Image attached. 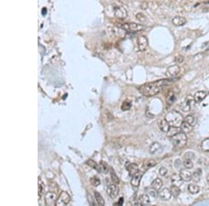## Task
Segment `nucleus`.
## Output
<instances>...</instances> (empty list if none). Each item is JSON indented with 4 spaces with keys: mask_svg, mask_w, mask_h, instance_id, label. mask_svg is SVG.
<instances>
[{
    "mask_svg": "<svg viewBox=\"0 0 209 206\" xmlns=\"http://www.w3.org/2000/svg\"><path fill=\"white\" fill-rule=\"evenodd\" d=\"M166 99H167V102L168 104L171 105L176 101V97L175 93L173 91H170L169 93L167 94L166 97Z\"/></svg>",
    "mask_w": 209,
    "mask_h": 206,
    "instance_id": "25",
    "label": "nucleus"
},
{
    "mask_svg": "<svg viewBox=\"0 0 209 206\" xmlns=\"http://www.w3.org/2000/svg\"><path fill=\"white\" fill-rule=\"evenodd\" d=\"M202 174V171L200 169H198L196 170L195 171H194V173L192 174V180L195 183H198L199 181H200L201 176Z\"/></svg>",
    "mask_w": 209,
    "mask_h": 206,
    "instance_id": "27",
    "label": "nucleus"
},
{
    "mask_svg": "<svg viewBox=\"0 0 209 206\" xmlns=\"http://www.w3.org/2000/svg\"><path fill=\"white\" fill-rule=\"evenodd\" d=\"M183 164V166L185 167L187 169L193 167V163H192V160H190V159H185Z\"/></svg>",
    "mask_w": 209,
    "mask_h": 206,
    "instance_id": "34",
    "label": "nucleus"
},
{
    "mask_svg": "<svg viewBox=\"0 0 209 206\" xmlns=\"http://www.w3.org/2000/svg\"><path fill=\"white\" fill-rule=\"evenodd\" d=\"M119 189L118 188L117 186L116 185V184H112L108 186V189H107V194L109 197L111 198V199H115L119 194Z\"/></svg>",
    "mask_w": 209,
    "mask_h": 206,
    "instance_id": "11",
    "label": "nucleus"
},
{
    "mask_svg": "<svg viewBox=\"0 0 209 206\" xmlns=\"http://www.w3.org/2000/svg\"><path fill=\"white\" fill-rule=\"evenodd\" d=\"M192 126H192V125L190 124L189 123H187V121L184 120L181 125V129L182 132L185 133H189L192 131V129H193Z\"/></svg>",
    "mask_w": 209,
    "mask_h": 206,
    "instance_id": "19",
    "label": "nucleus"
},
{
    "mask_svg": "<svg viewBox=\"0 0 209 206\" xmlns=\"http://www.w3.org/2000/svg\"><path fill=\"white\" fill-rule=\"evenodd\" d=\"M187 189H188L189 192L192 194H197L200 190V188L197 184H190L187 187Z\"/></svg>",
    "mask_w": 209,
    "mask_h": 206,
    "instance_id": "28",
    "label": "nucleus"
},
{
    "mask_svg": "<svg viewBox=\"0 0 209 206\" xmlns=\"http://www.w3.org/2000/svg\"><path fill=\"white\" fill-rule=\"evenodd\" d=\"M136 18H137V20L140 22H145L146 19H147V17L142 13H139L136 15Z\"/></svg>",
    "mask_w": 209,
    "mask_h": 206,
    "instance_id": "38",
    "label": "nucleus"
},
{
    "mask_svg": "<svg viewBox=\"0 0 209 206\" xmlns=\"http://www.w3.org/2000/svg\"><path fill=\"white\" fill-rule=\"evenodd\" d=\"M123 203H124V199L123 198H121L119 200V201H118V203H115V205H123Z\"/></svg>",
    "mask_w": 209,
    "mask_h": 206,
    "instance_id": "47",
    "label": "nucleus"
},
{
    "mask_svg": "<svg viewBox=\"0 0 209 206\" xmlns=\"http://www.w3.org/2000/svg\"><path fill=\"white\" fill-rule=\"evenodd\" d=\"M168 171L166 168L164 167H162L160 168L159 169V173L160 174V176H165L167 173Z\"/></svg>",
    "mask_w": 209,
    "mask_h": 206,
    "instance_id": "40",
    "label": "nucleus"
},
{
    "mask_svg": "<svg viewBox=\"0 0 209 206\" xmlns=\"http://www.w3.org/2000/svg\"><path fill=\"white\" fill-rule=\"evenodd\" d=\"M57 197L56 194L54 192H48L45 194V204L48 206H52L56 205Z\"/></svg>",
    "mask_w": 209,
    "mask_h": 206,
    "instance_id": "7",
    "label": "nucleus"
},
{
    "mask_svg": "<svg viewBox=\"0 0 209 206\" xmlns=\"http://www.w3.org/2000/svg\"><path fill=\"white\" fill-rule=\"evenodd\" d=\"M94 197L97 203H98V205H105V201L103 199V198L102 197V196L100 195L98 192H94Z\"/></svg>",
    "mask_w": 209,
    "mask_h": 206,
    "instance_id": "30",
    "label": "nucleus"
},
{
    "mask_svg": "<svg viewBox=\"0 0 209 206\" xmlns=\"http://www.w3.org/2000/svg\"><path fill=\"white\" fill-rule=\"evenodd\" d=\"M183 180L182 178H181L180 175H177V174H174L171 176V182H172L173 184L174 185L176 186H181L183 183Z\"/></svg>",
    "mask_w": 209,
    "mask_h": 206,
    "instance_id": "24",
    "label": "nucleus"
},
{
    "mask_svg": "<svg viewBox=\"0 0 209 206\" xmlns=\"http://www.w3.org/2000/svg\"><path fill=\"white\" fill-rule=\"evenodd\" d=\"M144 172L142 171H138L135 175L132 176V180H131V185L134 187H138L140 183L141 180H142V176H143Z\"/></svg>",
    "mask_w": 209,
    "mask_h": 206,
    "instance_id": "15",
    "label": "nucleus"
},
{
    "mask_svg": "<svg viewBox=\"0 0 209 206\" xmlns=\"http://www.w3.org/2000/svg\"><path fill=\"white\" fill-rule=\"evenodd\" d=\"M163 151V147L158 142H153L149 147V152L152 155H159Z\"/></svg>",
    "mask_w": 209,
    "mask_h": 206,
    "instance_id": "10",
    "label": "nucleus"
},
{
    "mask_svg": "<svg viewBox=\"0 0 209 206\" xmlns=\"http://www.w3.org/2000/svg\"><path fill=\"white\" fill-rule=\"evenodd\" d=\"M171 22L174 25L176 26V27H181L183 26L186 24L187 20L185 17H182V16H176L171 20Z\"/></svg>",
    "mask_w": 209,
    "mask_h": 206,
    "instance_id": "16",
    "label": "nucleus"
},
{
    "mask_svg": "<svg viewBox=\"0 0 209 206\" xmlns=\"http://www.w3.org/2000/svg\"><path fill=\"white\" fill-rule=\"evenodd\" d=\"M158 196L163 201H168L169 200L170 198L172 195L171 193L170 192V189L168 188H164L162 190H160L159 193H158Z\"/></svg>",
    "mask_w": 209,
    "mask_h": 206,
    "instance_id": "13",
    "label": "nucleus"
},
{
    "mask_svg": "<svg viewBox=\"0 0 209 206\" xmlns=\"http://www.w3.org/2000/svg\"><path fill=\"white\" fill-rule=\"evenodd\" d=\"M121 4H124V5H126L128 4V0H118Z\"/></svg>",
    "mask_w": 209,
    "mask_h": 206,
    "instance_id": "46",
    "label": "nucleus"
},
{
    "mask_svg": "<svg viewBox=\"0 0 209 206\" xmlns=\"http://www.w3.org/2000/svg\"><path fill=\"white\" fill-rule=\"evenodd\" d=\"M38 197H41V195L43 193V185L41 183H38Z\"/></svg>",
    "mask_w": 209,
    "mask_h": 206,
    "instance_id": "43",
    "label": "nucleus"
},
{
    "mask_svg": "<svg viewBox=\"0 0 209 206\" xmlns=\"http://www.w3.org/2000/svg\"><path fill=\"white\" fill-rule=\"evenodd\" d=\"M86 164H87V165H89V167H91L95 169V170L98 171V168H99V165H98V164L95 163V162L93 161V160H87Z\"/></svg>",
    "mask_w": 209,
    "mask_h": 206,
    "instance_id": "35",
    "label": "nucleus"
},
{
    "mask_svg": "<svg viewBox=\"0 0 209 206\" xmlns=\"http://www.w3.org/2000/svg\"><path fill=\"white\" fill-rule=\"evenodd\" d=\"M163 181H162L161 179L160 178H156L154 181H153V183L151 185V187L153 189H154L155 191H159L160 189H161L162 186H163Z\"/></svg>",
    "mask_w": 209,
    "mask_h": 206,
    "instance_id": "21",
    "label": "nucleus"
},
{
    "mask_svg": "<svg viewBox=\"0 0 209 206\" xmlns=\"http://www.w3.org/2000/svg\"><path fill=\"white\" fill-rule=\"evenodd\" d=\"M181 127H177V126H170L169 131H168V132L167 133V135L169 136V137H172V136H174V135L179 133L181 132Z\"/></svg>",
    "mask_w": 209,
    "mask_h": 206,
    "instance_id": "23",
    "label": "nucleus"
},
{
    "mask_svg": "<svg viewBox=\"0 0 209 206\" xmlns=\"http://www.w3.org/2000/svg\"><path fill=\"white\" fill-rule=\"evenodd\" d=\"M126 169H127V171H128L130 176H132V177L139 171L138 165L135 163L129 164V165L126 167Z\"/></svg>",
    "mask_w": 209,
    "mask_h": 206,
    "instance_id": "17",
    "label": "nucleus"
},
{
    "mask_svg": "<svg viewBox=\"0 0 209 206\" xmlns=\"http://www.w3.org/2000/svg\"><path fill=\"white\" fill-rule=\"evenodd\" d=\"M192 173H191L190 171L186 168L181 169L179 173L181 178H182L183 181H185V182H188L190 180H192Z\"/></svg>",
    "mask_w": 209,
    "mask_h": 206,
    "instance_id": "12",
    "label": "nucleus"
},
{
    "mask_svg": "<svg viewBox=\"0 0 209 206\" xmlns=\"http://www.w3.org/2000/svg\"><path fill=\"white\" fill-rule=\"evenodd\" d=\"M70 201H71V197L67 192H62L60 194L59 198L57 199L56 201V205L58 206H63L66 205L69 203Z\"/></svg>",
    "mask_w": 209,
    "mask_h": 206,
    "instance_id": "6",
    "label": "nucleus"
},
{
    "mask_svg": "<svg viewBox=\"0 0 209 206\" xmlns=\"http://www.w3.org/2000/svg\"><path fill=\"white\" fill-rule=\"evenodd\" d=\"M184 61V57L181 55L177 56L175 58V62L176 63H182Z\"/></svg>",
    "mask_w": 209,
    "mask_h": 206,
    "instance_id": "42",
    "label": "nucleus"
},
{
    "mask_svg": "<svg viewBox=\"0 0 209 206\" xmlns=\"http://www.w3.org/2000/svg\"><path fill=\"white\" fill-rule=\"evenodd\" d=\"M88 196H89V197H90V200H89V203H90L91 205H95V203L94 202V201H93V198H92L91 196H89V195H88Z\"/></svg>",
    "mask_w": 209,
    "mask_h": 206,
    "instance_id": "45",
    "label": "nucleus"
},
{
    "mask_svg": "<svg viewBox=\"0 0 209 206\" xmlns=\"http://www.w3.org/2000/svg\"><path fill=\"white\" fill-rule=\"evenodd\" d=\"M111 178H112V182L114 183V184L117 185V184H119V178H118V176H116V173H114V171H112L111 172Z\"/></svg>",
    "mask_w": 209,
    "mask_h": 206,
    "instance_id": "37",
    "label": "nucleus"
},
{
    "mask_svg": "<svg viewBox=\"0 0 209 206\" xmlns=\"http://www.w3.org/2000/svg\"><path fill=\"white\" fill-rule=\"evenodd\" d=\"M202 149L204 151H209V138L205 139L202 142Z\"/></svg>",
    "mask_w": 209,
    "mask_h": 206,
    "instance_id": "33",
    "label": "nucleus"
},
{
    "mask_svg": "<svg viewBox=\"0 0 209 206\" xmlns=\"http://www.w3.org/2000/svg\"><path fill=\"white\" fill-rule=\"evenodd\" d=\"M118 27L124 29L125 31L128 32H138L145 29V26H144L143 24L134 23V22H126V23L118 24Z\"/></svg>",
    "mask_w": 209,
    "mask_h": 206,
    "instance_id": "4",
    "label": "nucleus"
},
{
    "mask_svg": "<svg viewBox=\"0 0 209 206\" xmlns=\"http://www.w3.org/2000/svg\"><path fill=\"white\" fill-rule=\"evenodd\" d=\"M90 182L91 183V185L94 187H98V185H100V179L96 176H93V177L90 178Z\"/></svg>",
    "mask_w": 209,
    "mask_h": 206,
    "instance_id": "36",
    "label": "nucleus"
},
{
    "mask_svg": "<svg viewBox=\"0 0 209 206\" xmlns=\"http://www.w3.org/2000/svg\"><path fill=\"white\" fill-rule=\"evenodd\" d=\"M128 15L126 9L122 6H116L114 7V16L119 19H125Z\"/></svg>",
    "mask_w": 209,
    "mask_h": 206,
    "instance_id": "8",
    "label": "nucleus"
},
{
    "mask_svg": "<svg viewBox=\"0 0 209 206\" xmlns=\"http://www.w3.org/2000/svg\"><path fill=\"white\" fill-rule=\"evenodd\" d=\"M169 81L167 79L156 81L148 83L139 87V91L142 95L146 97H152L157 95L169 84Z\"/></svg>",
    "mask_w": 209,
    "mask_h": 206,
    "instance_id": "1",
    "label": "nucleus"
},
{
    "mask_svg": "<svg viewBox=\"0 0 209 206\" xmlns=\"http://www.w3.org/2000/svg\"><path fill=\"white\" fill-rule=\"evenodd\" d=\"M155 165H156V162L154 160H146L144 163L143 166L145 169H148L153 167Z\"/></svg>",
    "mask_w": 209,
    "mask_h": 206,
    "instance_id": "31",
    "label": "nucleus"
},
{
    "mask_svg": "<svg viewBox=\"0 0 209 206\" xmlns=\"http://www.w3.org/2000/svg\"><path fill=\"white\" fill-rule=\"evenodd\" d=\"M137 45H138V48L139 51H144L147 49V47H148V39L144 35H140L137 38Z\"/></svg>",
    "mask_w": 209,
    "mask_h": 206,
    "instance_id": "9",
    "label": "nucleus"
},
{
    "mask_svg": "<svg viewBox=\"0 0 209 206\" xmlns=\"http://www.w3.org/2000/svg\"><path fill=\"white\" fill-rule=\"evenodd\" d=\"M185 159H190V160H192L194 158V154L192 152H187L185 153Z\"/></svg>",
    "mask_w": 209,
    "mask_h": 206,
    "instance_id": "41",
    "label": "nucleus"
},
{
    "mask_svg": "<svg viewBox=\"0 0 209 206\" xmlns=\"http://www.w3.org/2000/svg\"><path fill=\"white\" fill-rule=\"evenodd\" d=\"M131 106H132V102L129 101V100H126V101L122 103V105H121V110H124V111H126V110H128L130 109Z\"/></svg>",
    "mask_w": 209,
    "mask_h": 206,
    "instance_id": "32",
    "label": "nucleus"
},
{
    "mask_svg": "<svg viewBox=\"0 0 209 206\" xmlns=\"http://www.w3.org/2000/svg\"><path fill=\"white\" fill-rule=\"evenodd\" d=\"M139 203L141 205H150V199L148 194H142L139 199Z\"/></svg>",
    "mask_w": 209,
    "mask_h": 206,
    "instance_id": "22",
    "label": "nucleus"
},
{
    "mask_svg": "<svg viewBox=\"0 0 209 206\" xmlns=\"http://www.w3.org/2000/svg\"><path fill=\"white\" fill-rule=\"evenodd\" d=\"M206 179H207V182H208V185H209V173H208V176H207V178H206Z\"/></svg>",
    "mask_w": 209,
    "mask_h": 206,
    "instance_id": "48",
    "label": "nucleus"
},
{
    "mask_svg": "<svg viewBox=\"0 0 209 206\" xmlns=\"http://www.w3.org/2000/svg\"><path fill=\"white\" fill-rule=\"evenodd\" d=\"M192 101V97L190 99L189 97H187V98L186 99H185V101H183L182 103H181V105H180V108H181V109L183 112H189L191 109Z\"/></svg>",
    "mask_w": 209,
    "mask_h": 206,
    "instance_id": "14",
    "label": "nucleus"
},
{
    "mask_svg": "<svg viewBox=\"0 0 209 206\" xmlns=\"http://www.w3.org/2000/svg\"><path fill=\"white\" fill-rule=\"evenodd\" d=\"M185 121H187V123H189L190 124H191L192 126H194V118L192 115H187V117L185 119Z\"/></svg>",
    "mask_w": 209,
    "mask_h": 206,
    "instance_id": "39",
    "label": "nucleus"
},
{
    "mask_svg": "<svg viewBox=\"0 0 209 206\" xmlns=\"http://www.w3.org/2000/svg\"><path fill=\"white\" fill-rule=\"evenodd\" d=\"M170 192L171 193V195L175 198H177L179 196L180 192H181V190H180L179 186H176L173 185L172 186H171L170 187Z\"/></svg>",
    "mask_w": 209,
    "mask_h": 206,
    "instance_id": "29",
    "label": "nucleus"
},
{
    "mask_svg": "<svg viewBox=\"0 0 209 206\" xmlns=\"http://www.w3.org/2000/svg\"><path fill=\"white\" fill-rule=\"evenodd\" d=\"M165 119L168 121L170 126L181 127V125L183 121V118L182 115L179 112L175 111V110H172V111L167 113Z\"/></svg>",
    "mask_w": 209,
    "mask_h": 206,
    "instance_id": "2",
    "label": "nucleus"
},
{
    "mask_svg": "<svg viewBox=\"0 0 209 206\" xmlns=\"http://www.w3.org/2000/svg\"><path fill=\"white\" fill-rule=\"evenodd\" d=\"M208 95L206 92L204 91H198L194 94V100L196 102H201L204 99L206 98Z\"/></svg>",
    "mask_w": 209,
    "mask_h": 206,
    "instance_id": "18",
    "label": "nucleus"
},
{
    "mask_svg": "<svg viewBox=\"0 0 209 206\" xmlns=\"http://www.w3.org/2000/svg\"><path fill=\"white\" fill-rule=\"evenodd\" d=\"M108 171H109V167H108V164L105 162L101 161L99 164V168H98V172L103 173L106 174L108 173Z\"/></svg>",
    "mask_w": 209,
    "mask_h": 206,
    "instance_id": "26",
    "label": "nucleus"
},
{
    "mask_svg": "<svg viewBox=\"0 0 209 206\" xmlns=\"http://www.w3.org/2000/svg\"><path fill=\"white\" fill-rule=\"evenodd\" d=\"M173 145L177 149H182L185 147L187 144V138L185 133L180 132L179 133L174 135V136L170 137Z\"/></svg>",
    "mask_w": 209,
    "mask_h": 206,
    "instance_id": "3",
    "label": "nucleus"
},
{
    "mask_svg": "<svg viewBox=\"0 0 209 206\" xmlns=\"http://www.w3.org/2000/svg\"><path fill=\"white\" fill-rule=\"evenodd\" d=\"M159 128L163 132L166 133H167L168 132V131H169L170 128V125L169 123H168V121H167L166 119H162L159 122Z\"/></svg>",
    "mask_w": 209,
    "mask_h": 206,
    "instance_id": "20",
    "label": "nucleus"
},
{
    "mask_svg": "<svg viewBox=\"0 0 209 206\" xmlns=\"http://www.w3.org/2000/svg\"><path fill=\"white\" fill-rule=\"evenodd\" d=\"M180 72H181V68L179 67L177 65H171L167 68L166 71V74L167 77L170 78V79H175L177 78L178 76L180 74Z\"/></svg>",
    "mask_w": 209,
    "mask_h": 206,
    "instance_id": "5",
    "label": "nucleus"
},
{
    "mask_svg": "<svg viewBox=\"0 0 209 206\" xmlns=\"http://www.w3.org/2000/svg\"><path fill=\"white\" fill-rule=\"evenodd\" d=\"M181 162L180 160H176V162H175V166L176 167V168H179V167H181Z\"/></svg>",
    "mask_w": 209,
    "mask_h": 206,
    "instance_id": "44",
    "label": "nucleus"
}]
</instances>
